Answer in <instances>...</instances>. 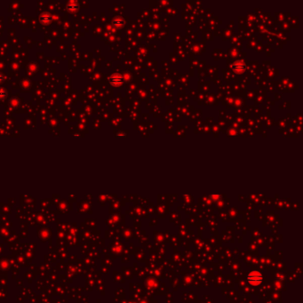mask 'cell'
<instances>
[{"label": "cell", "instance_id": "6da1fadb", "mask_svg": "<svg viewBox=\"0 0 303 303\" xmlns=\"http://www.w3.org/2000/svg\"><path fill=\"white\" fill-rule=\"evenodd\" d=\"M262 280H263L262 274L260 271H257V270L250 272L247 276V282L253 286H260L262 283Z\"/></svg>", "mask_w": 303, "mask_h": 303}, {"label": "cell", "instance_id": "7a4b0ae2", "mask_svg": "<svg viewBox=\"0 0 303 303\" xmlns=\"http://www.w3.org/2000/svg\"><path fill=\"white\" fill-rule=\"evenodd\" d=\"M110 84H112V85H114V86H119L120 84L123 83V79H122V77L119 76V75L116 74V75H113V76L110 77Z\"/></svg>", "mask_w": 303, "mask_h": 303}, {"label": "cell", "instance_id": "3957f363", "mask_svg": "<svg viewBox=\"0 0 303 303\" xmlns=\"http://www.w3.org/2000/svg\"><path fill=\"white\" fill-rule=\"evenodd\" d=\"M244 64H241V63H236L235 65H233L232 66V68L233 69H235L236 70V72H243L244 70Z\"/></svg>", "mask_w": 303, "mask_h": 303}, {"label": "cell", "instance_id": "277c9868", "mask_svg": "<svg viewBox=\"0 0 303 303\" xmlns=\"http://www.w3.org/2000/svg\"><path fill=\"white\" fill-rule=\"evenodd\" d=\"M7 93L4 89H0V100H4L6 97Z\"/></svg>", "mask_w": 303, "mask_h": 303}]
</instances>
